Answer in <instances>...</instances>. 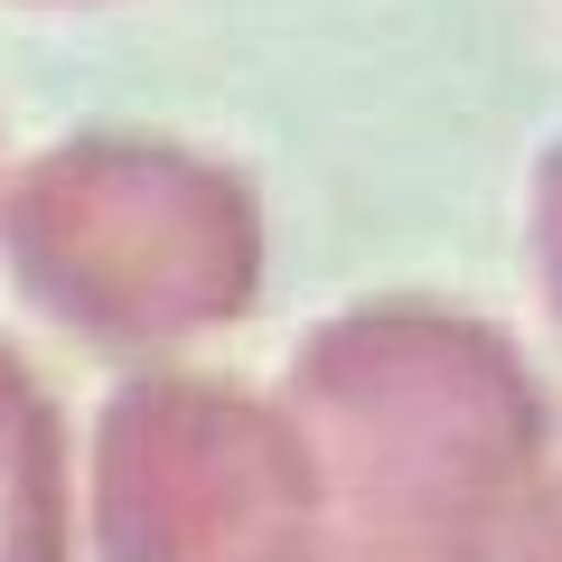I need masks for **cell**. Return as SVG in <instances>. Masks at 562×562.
I'll use <instances>...</instances> for the list:
<instances>
[{"label": "cell", "instance_id": "cell-6", "mask_svg": "<svg viewBox=\"0 0 562 562\" xmlns=\"http://www.w3.org/2000/svg\"><path fill=\"white\" fill-rule=\"evenodd\" d=\"M497 562H562V487H535V506L516 516Z\"/></svg>", "mask_w": 562, "mask_h": 562}, {"label": "cell", "instance_id": "cell-4", "mask_svg": "<svg viewBox=\"0 0 562 562\" xmlns=\"http://www.w3.org/2000/svg\"><path fill=\"white\" fill-rule=\"evenodd\" d=\"M76 431L47 375L0 338V562H76Z\"/></svg>", "mask_w": 562, "mask_h": 562}, {"label": "cell", "instance_id": "cell-3", "mask_svg": "<svg viewBox=\"0 0 562 562\" xmlns=\"http://www.w3.org/2000/svg\"><path fill=\"white\" fill-rule=\"evenodd\" d=\"M328 535V487L281 394L235 375H122L85 441L94 562H301Z\"/></svg>", "mask_w": 562, "mask_h": 562}, {"label": "cell", "instance_id": "cell-5", "mask_svg": "<svg viewBox=\"0 0 562 562\" xmlns=\"http://www.w3.org/2000/svg\"><path fill=\"white\" fill-rule=\"evenodd\" d=\"M525 244H535V291H543V310H553V328H562V140L543 150V169H535V216H525Z\"/></svg>", "mask_w": 562, "mask_h": 562}, {"label": "cell", "instance_id": "cell-7", "mask_svg": "<svg viewBox=\"0 0 562 562\" xmlns=\"http://www.w3.org/2000/svg\"><path fill=\"white\" fill-rule=\"evenodd\" d=\"M301 562H394V553H366V543H347V535H319Z\"/></svg>", "mask_w": 562, "mask_h": 562}, {"label": "cell", "instance_id": "cell-1", "mask_svg": "<svg viewBox=\"0 0 562 562\" xmlns=\"http://www.w3.org/2000/svg\"><path fill=\"white\" fill-rule=\"evenodd\" d=\"M281 403L328 487V535L394 562H497L543 487L553 403L506 328L375 291L291 347Z\"/></svg>", "mask_w": 562, "mask_h": 562}, {"label": "cell", "instance_id": "cell-2", "mask_svg": "<svg viewBox=\"0 0 562 562\" xmlns=\"http://www.w3.org/2000/svg\"><path fill=\"white\" fill-rule=\"evenodd\" d=\"M0 262L66 338L160 357L262 291V206L235 160L169 132H66L0 179Z\"/></svg>", "mask_w": 562, "mask_h": 562}]
</instances>
